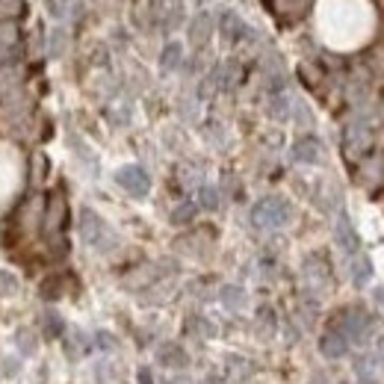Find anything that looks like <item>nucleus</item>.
Segmentation results:
<instances>
[{"mask_svg": "<svg viewBox=\"0 0 384 384\" xmlns=\"http://www.w3.org/2000/svg\"><path fill=\"white\" fill-rule=\"evenodd\" d=\"M307 3H311V0H275V9H278V15L302 18L307 12Z\"/></svg>", "mask_w": 384, "mask_h": 384, "instance_id": "obj_19", "label": "nucleus"}, {"mask_svg": "<svg viewBox=\"0 0 384 384\" xmlns=\"http://www.w3.org/2000/svg\"><path fill=\"white\" fill-rule=\"evenodd\" d=\"M376 361H381V364H384V334H381L378 343H376Z\"/></svg>", "mask_w": 384, "mask_h": 384, "instance_id": "obj_30", "label": "nucleus"}, {"mask_svg": "<svg viewBox=\"0 0 384 384\" xmlns=\"http://www.w3.org/2000/svg\"><path fill=\"white\" fill-rule=\"evenodd\" d=\"M136 381H139V384H154V376H151V369H148V367H142L139 373H136Z\"/></svg>", "mask_w": 384, "mask_h": 384, "instance_id": "obj_29", "label": "nucleus"}, {"mask_svg": "<svg viewBox=\"0 0 384 384\" xmlns=\"http://www.w3.org/2000/svg\"><path fill=\"white\" fill-rule=\"evenodd\" d=\"M305 278L311 281V284H319V287H325L328 278H331V269H328V263H325V260H322L319 254H314V257L305 260Z\"/></svg>", "mask_w": 384, "mask_h": 384, "instance_id": "obj_14", "label": "nucleus"}, {"mask_svg": "<svg viewBox=\"0 0 384 384\" xmlns=\"http://www.w3.org/2000/svg\"><path fill=\"white\" fill-rule=\"evenodd\" d=\"M181 59H183V47L178 42H169L163 47V56H160V66H163V71H175L181 66Z\"/></svg>", "mask_w": 384, "mask_h": 384, "instance_id": "obj_18", "label": "nucleus"}, {"mask_svg": "<svg viewBox=\"0 0 384 384\" xmlns=\"http://www.w3.org/2000/svg\"><path fill=\"white\" fill-rule=\"evenodd\" d=\"M36 343H39V337H36L33 328H18V331H15V346H18V352H21L24 358L36 355Z\"/></svg>", "mask_w": 384, "mask_h": 384, "instance_id": "obj_20", "label": "nucleus"}, {"mask_svg": "<svg viewBox=\"0 0 384 384\" xmlns=\"http://www.w3.org/2000/svg\"><path fill=\"white\" fill-rule=\"evenodd\" d=\"M66 47H68V33L59 27V30H54V36H51V47H47V51H51V56H63L66 54Z\"/></svg>", "mask_w": 384, "mask_h": 384, "instance_id": "obj_24", "label": "nucleus"}, {"mask_svg": "<svg viewBox=\"0 0 384 384\" xmlns=\"http://www.w3.org/2000/svg\"><path fill=\"white\" fill-rule=\"evenodd\" d=\"M349 272H352V281L355 287H364V284L369 281V275H373V263H369L367 254H352V263H349Z\"/></svg>", "mask_w": 384, "mask_h": 384, "instance_id": "obj_15", "label": "nucleus"}, {"mask_svg": "<svg viewBox=\"0 0 384 384\" xmlns=\"http://www.w3.org/2000/svg\"><path fill=\"white\" fill-rule=\"evenodd\" d=\"M369 145H373V125H369L367 116H358L349 125V130H346V139H343L346 157L358 160L364 151H369Z\"/></svg>", "mask_w": 384, "mask_h": 384, "instance_id": "obj_4", "label": "nucleus"}, {"mask_svg": "<svg viewBox=\"0 0 384 384\" xmlns=\"http://www.w3.org/2000/svg\"><path fill=\"white\" fill-rule=\"evenodd\" d=\"M3 284L9 290H15V278H9V272H3Z\"/></svg>", "mask_w": 384, "mask_h": 384, "instance_id": "obj_33", "label": "nucleus"}, {"mask_svg": "<svg viewBox=\"0 0 384 384\" xmlns=\"http://www.w3.org/2000/svg\"><path fill=\"white\" fill-rule=\"evenodd\" d=\"M95 340H98V346H101L104 352H113L116 349V337H113V334H107V331H98Z\"/></svg>", "mask_w": 384, "mask_h": 384, "instance_id": "obj_27", "label": "nucleus"}, {"mask_svg": "<svg viewBox=\"0 0 384 384\" xmlns=\"http://www.w3.org/2000/svg\"><path fill=\"white\" fill-rule=\"evenodd\" d=\"M0 104H3L6 109H15L18 104H24V86H21V80H15V77H3V80H0Z\"/></svg>", "mask_w": 384, "mask_h": 384, "instance_id": "obj_13", "label": "nucleus"}, {"mask_svg": "<svg viewBox=\"0 0 384 384\" xmlns=\"http://www.w3.org/2000/svg\"><path fill=\"white\" fill-rule=\"evenodd\" d=\"M198 204H201L204 210H216L219 207V192L213 187H201L198 190Z\"/></svg>", "mask_w": 384, "mask_h": 384, "instance_id": "obj_25", "label": "nucleus"}, {"mask_svg": "<svg viewBox=\"0 0 384 384\" xmlns=\"http://www.w3.org/2000/svg\"><path fill=\"white\" fill-rule=\"evenodd\" d=\"M66 225V198L59 192L47 195V207H45V231L47 233H59Z\"/></svg>", "mask_w": 384, "mask_h": 384, "instance_id": "obj_6", "label": "nucleus"}, {"mask_svg": "<svg viewBox=\"0 0 384 384\" xmlns=\"http://www.w3.org/2000/svg\"><path fill=\"white\" fill-rule=\"evenodd\" d=\"M66 252H68V243L54 233V240H51V257H66Z\"/></svg>", "mask_w": 384, "mask_h": 384, "instance_id": "obj_28", "label": "nucleus"}, {"mask_svg": "<svg viewBox=\"0 0 384 384\" xmlns=\"http://www.w3.org/2000/svg\"><path fill=\"white\" fill-rule=\"evenodd\" d=\"M293 210L290 204L284 201L281 195H269V198H260L252 210V222L254 228H263V231H272V228H284L290 222Z\"/></svg>", "mask_w": 384, "mask_h": 384, "instance_id": "obj_2", "label": "nucleus"}, {"mask_svg": "<svg viewBox=\"0 0 384 384\" xmlns=\"http://www.w3.org/2000/svg\"><path fill=\"white\" fill-rule=\"evenodd\" d=\"M63 331H66V322H63V316H56V314H45V337L56 340Z\"/></svg>", "mask_w": 384, "mask_h": 384, "instance_id": "obj_23", "label": "nucleus"}, {"mask_svg": "<svg viewBox=\"0 0 384 384\" xmlns=\"http://www.w3.org/2000/svg\"><path fill=\"white\" fill-rule=\"evenodd\" d=\"M222 305H225L228 311H243V307H245V293H243V287H233V284L222 287Z\"/></svg>", "mask_w": 384, "mask_h": 384, "instance_id": "obj_17", "label": "nucleus"}, {"mask_svg": "<svg viewBox=\"0 0 384 384\" xmlns=\"http://www.w3.org/2000/svg\"><path fill=\"white\" fill-rule=\"evenodd\" d=\"M334 240H337V245H340V249L349 254V257L361 252V240H358V233H355V228H352L349 216H340V219H337V228H334Z\"/></svg>", "mask_w": 384, "mask_h": 384, "instance_id": "obj_8", "label": "nucleus"}, {"mask_svg": "<svg viewBox=\"0 0 384 384\" xmlns=\"http://www.w3.org/2000/svg\"><path fill=\"white\" fill-rule=\"evenodd\" d=\"M210 33H213V18L201 12V15H195L190 21V45L192 47H204L210 42Z\"/></svg>", "mask_w": 384, "mask_h": 384, "instance_id": "obj_11", "label": "nucleus"}, {"mask_svg": "<svg viewBox=\"0 0 384 384\" xmlns=\"http://www.w3.org/2000/svg\"><path fill=\"white\" fill-rule=\"evenodd\" d=\"M331 322H334L331 331L343 334V337L352 340V343H364L367 334H369V328H373V319H369V314L364 311V307H358V305L337 311V314L331 316Z\"/></svg>", "mask_w": 384, "mask_h": 384, "instance_id": "obj_1", "label": "nucleus"}, {"mask_svg": "<svg viewBox=\"0 0 384 384\" xmlns=\"http://www.w3.org/2000/svg\"><path fill=\"white\" fill-rule=\"evenodd\" d=\"M195 213H198V204H192V201H183L175 213H171V222L175 225H190V222L195 219Z\"/></svg>", "mask_w": 384, "mask_h": 384, "instance_id": "obj_22", "label": "nucleus"}, {"mask_svg": "<svg viewBox=\"0 0 384 384\" xmlns=\"http://www.w3.org/2000/svg\"><path fill=\"white\" fill-rule=\"evenodd\" d=\"M116 183L133 198H145L148 190H151V178H148V171L142 166H121L116 171Z\"/></svg>", "mask_w": 384, "mask_h": 384, "instance_id": "obj_5", "label": "nucleus"}, {"mask_svg": "<svg viewBox=\"0 0 384 384\" xmlns=\"http://www.w3.org/2000/svg\"><path fill=\"white\" fill-rule=\"evenodd\" d=\"M3 367H6V373H12V376L18 373V361H3Z\"/></svg>", "mask_w": 384, "mask_h": 384, "instance_id": "obj_32", "label": "nucleus"}, {"mask_svg": "<svg viewBox=\"0 0 384 384\" xmlns=\"http://www.w3.org/2000/svg\"><path fill=\"white\" fill-rule=\"evenodd\" d=\"M80 237H83L86 245H92V249H98V252H107V249H113L116 245V237L109 233L107 222L98 216L92 207L80 210Z\"/></svg>", "mask_w": 384, "mask_h": 384, "instance_id": "obj_3", "label": "nucleus"}, {"mask_svg": "<svg viewBox=\"0 0 384 384\" xmlns=\"http://www.w3.org/2000/svg\"><path fill=\"white\" fill-rule=\"evenodd\" d=\"M39 295H42L45 302L63 299V275H45L39 281Z\"/></svg>", "mask_w": 384, "mask_h": 384, "instance_id": "obj_16", "label": "nucleus"}, {"mask_svg": "<svg viewBox=\"0 0 384 384\" xmlns=\"http://www.w3.org/2000/svg\"><path fill=\"white\" fill-rule=\"evenodd\" d=\"M163 384H190V381H187V378H183V376H181V378H166Z\"/></svg>", "mask_w": 384, "mask_h": 384, "instance_id": "obj_34", "label": "nucleus"}, {"mask_svg": "<svg viewBox=\"0 0 384 384\" xmlns=\"http://www.w3.org/2000/svg\"><path fill=\"white\" fill-rule=\"evenodd\" d=\"M319 352L325 358H331V361H337V358H343L349 352V340L337 331H328V334H322V340H319Z\"/></svg>", "mask_w": 384, "mask_h": 384, "instance_id": "obj_12", "label": "nucleus"}, {"mask_svg": "<svg viewBox=\"0 0 384 384\" xmlns=\"http://www.w3.org/2000/svg\"><path fill=\"white\" fill-rule=\"evenodd\" d=\"M361 384H376V381H369V378H364V381H361Z\"/></svg>", "mask_w": 384, "mask_h": 384, "instance_id": "obj_38", "label": "nucleus"}, {"mask_svg": "<svg viewBox=\"0 0 384 384\" xmlns=\"http://www.w3.org/2000/svg\"><path fill=\"white\" fill-rule=\"evenodd\" d=\"M219 27H222V39L225 42H240L245 33H249V27H245V21L237 15V12H222V21H219Z\"/></svg>", "mask_w": 384, "mask_h": 384, "instance_id": "obj_10", "label": "nucleus"}, {"mask_svg": "<svg viewBox=\"0 0 384 384\" xmlns=\"http://www.w3.org/2000/svg\"><path fill=\"white\" fill-rule=\"evenodd\" d=\"M195 3H201V6H204V3H210V0H195Z\"/></svg>", "mask_w": 384, "mask_h": 384, "instance_id": "obj_37", "label": "nucleus"}, {"mask_svg": "<svg viewBox=\"0 0 384 384\" xmlns=\"http://www.w3.org/2000/svg\"><path fill=\"white\" fill-rule=\"evenodd\" d=\"M269 116H275V118H287L290 116V98L287 95H272V101H269Z\"/></svg>", "mask_w": 384, "mask_h": 384, "instance_id": "obj_21", "label": "nucleus"}, {"mask_svg": "<svg viewBox=\"0 0 384 384\" xmlns=\"http://www.w3.org/2000/svg\"><path fill=\"white\" fill-rule=\"evenodd\" d=\"M293 160L295 163H305V166H314L322 160V142L316 136H302L299 142L293 145Z\"/></svg>", "mask_w": 384, "mask_h": 384, "instance_id": "obj_7", "label": "nucleus"}, {"mask_svg": "<svg viewBox=\"0 0 384 384\" xmlns=\"http://www.w3.org/2000/svg\"><path fill=\"white\" fill-rule=\"evenodd\" d=\"M157 364H163L166 369H183L190 364V355L183 352L178 343H163L157 349Z\"/></svg>", "mask_w": 384, "mask_h": 384, "instance_id": "obj_9", "label": "nucleus"}, {"mask_svg": "<svg viewBox=\"0 0 384 384\" xmlns=\"http://www.w3.org/2000/svg\"><path fill=\"white\" fill-rule=\"evenodd\" d=\"M311 384H331V381H328L325 376H314V378H311Z\"/></svg>", "mask_w": 384, "mask_h": 384, "instance_id": "obj_35", "label": "nucleus"}, {"mask_svg": "<svg viewBox=\"0 0 384 384\" xmlns=\"http://www.w3.org/2000/svg\"><path fill=\"white\" fill-rule=\"evenodd\" d=\"M373 299H376V305H378V311L384 314V287H378V290H376Z\"/></svg>", "mask_w": 384, "mask_h": 384, "instance_id": "obj_31", "label": "nucleus"}, {"mask_svg": "<svg viewBox=\"0 0 384 384\" xmlns=\"http://www.w3.org/2000/svg\"><path fill=\"white\" fill-rule=\"evenodd\" d=\"M68 6H71V0H47V9H51L54 18H66Z\"/></svg>", "mask_w": 384, "mask_h": 384, "instance_id": "obj_26", "label": "nucleus"}, {"mask_svg": "<svg viewBox=\"0 0 384 384\" xmlns=\"http://www.w3.org/2000/svg\"><path fill=\"white\" fill-rule=\"evenodd\" d=\"M0 3H15V6H21V0H0Z\"/></svg>", "mask_w": 384, "mask_h": 384, "instance_id": "obj_36", "label": "nucleus"}]
</instances>
